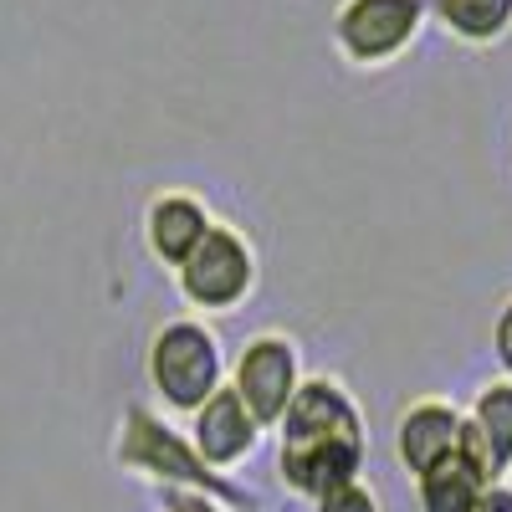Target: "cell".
<instances>
[{"label":"cell","instance_id":"cell-9","mask_svg":"<svg viewBox=\"0 0 512 512\" xmlns=\"http://www.w3.org/2000/svg\"><path fill=\"white\" fill-rule=\"evenodd\" d=\"M461 456H472L487 482H512V379L492 374L461 405Z\"/></svg>","mask_w":512,"mask_h":512},{"label":"cell","instance_id":"cell-11","mask_svg":"<svg viewBox=\"0 0 512 512\" xmlns=\"http://www.w3.org/2000/svg\"><path fill=\"white\" fill-rule=\"evenodd\" d=\"M425 11L466 52H497L512 36V0H425Z\"/></svg>","mask_w":512,"mask_h":512},{"label":"cell","instance_id":"cell-2","mask_svg":"<svg viewBox=\"0 0 512 512\" xmlns=\"http://www.w3.org/2000/svg\"><path fill=\"white\" fill-rule=\"evenodd\" d=\"M113 466L123 477H139L154 492L164 487H185V492H205L226 502L231 512H256V492L241 487L236 477H221L195 456V446L185 441L180 425H169V415H159L154 405L134 400L123 405L118 431H113Z\"/></svg>","mask_w":512,"mask_h":512},{"label":"cell","instance_id":"cell-16","mask_svg":"<svg viewBox=\"0 0 512 512\" xmlns=\"http://www.w3.org/2000/svg\"><path fill=\"white\" fill-rule=\"evenodd\" d=\"M477 512H512V482H487Z\"/></svg>","mask_w":512,"mask_h":512},{"label":"cell","instance_id":"cell-1","mask_svg":"<svg viewBox=\"0 0 512 512\" xmlns=\"http://www.w3.org/2000/svg\"><path fill=\"white\" fill-rule=\"evenodd\" d=\"M277 477L292 497L318 502L333 487L364 477L369 461V420L344 384V374H303L292 405L277 420Z\"/></svg>","mask_w":512,"mask_h":512},{"label":"cell","instance_id":"cell-14","mask_svg":"<svg viewBox=\"0 0 512 512\" xmlns=\"http://www.w3.org/2000/svg\"><path fill=\"white\" fill-rule=\"evenodd\" d=\"M492 359L502 369V379H512V292L497 303L492 313Z\"/></svg>","mask_w":512,"mask_h":512},{"label":"cell","instance_id":"cell-6","mask_svg":"<svg viewBox=\"0 0 512 512\" xmlns=\"http://www.w3.org/2000/svg\"><path fill=\"white\" fill-rule=\"evenodd\" d=\"M308 364H303V344L287 328H262L251 333L236 349V359H226V390L246 405V415L272 436L282 410L292 405L297 384H303Z\"/></svg>","mask_w":512,"mask_h":512},{"label":"cell","instance_id":"cell-13","mask_svg":"<svg viewBox=\"0 0 512 512\" xmlns=\"http://www.w3.org/2000/svg\"><path fill=\"white\" fill-rule=\"evenodd\" d=\"M313 512H384V502H379L374 482L359 477V482H349V487H333L328 497H318Z\"/></svg>","mask_w":512,"mask_h":512},{"label":"cell","instance_id":"cell-15","mask_svg":"<svg viewBox=\"0 0 512 512\" xmlns=\"http://www.w3.org/2000/svg\"><path fill=\"white\" fill-rule=\"evenodd\" d=\"M154 497H159V512H231L226 502L205 497V492H185V487H164Z\"/></svg>","mask_w":512,"mask_h":512},{"label":"cell","instance_id":"cell-8","mask_svg":"<svg viewBox=\"0 0 512 512\" xmlns=\"http://www.w3.org/2000/svg\"><path fill=\"white\" fill-rule=\"evenodd\" d=\"M185 441L195 446V456L210 466V472L231 477L236 466H246L256 451H262L267 431L246 415V405L231 390H216L190 420H185Z\"/></svg>","mask_w":512,"mask_h":512},{"label":"cell","instance_id":"cell-3","mask_svg":"<svg viewBox=\"0 0 512 512\" xmlns=\"http://www.w3.org/2000/svg\"><path fill=\"white\" fill-rule=\"evenodd\" d=\"M144 384L159 415L190 420L216 390H226V344L216 323L195 313L164 318L144 344Z\"/></svg>","mask_w":512,"mask_h":512},{"label":"cell","instance_id":"cell-7","mask_svg":"<svg viewBox=\"0 0 512 512\" xmlns=\"http://www.w3.org/2000/svg\"><path fill=\"white\" fill-rule=\"evenodd\" d=\"M216 210H210L205 195L185 190V185H169V190H154L144 200V216H139V241L149 251V262L175 272L185 256L200 246V236L210 231Z\"/></svg>","mask_w":512,"mask_h":512},{"label":"cell","instance_id":"cell-4","mask_svg":"<svg viewBox=\"0 0 512 512\" xmlns=\"http://www.w3.org/2000/svg\"><path fill=\"white\" fill-rule=\"evenodd\" d=\"M169 277H175L180 303L210 323V318H226V313L246 308L256 297V287H262V251H256L246 226L216 216L210 231L200 236V246Z\"/></svg>","mask_w":512,"mask_h":512},{"label":"cell","instance_id":"cell-10","mask_svg":"<svg viewBox=\"0 0 512 512\" xmlns=\"http://www.w3.org/2000/svg\"><path fill=\"white\" fill-rule=\"evenodd\" d=\"M461 451V405L446 395H415L395 415V461L400 472L415 482L420 472H431L436 461Z\"/></svg>","mask_w":512,"mask_h":512},{"label":"cell","instance_id":"cell-12","mask_svg":"<svg viewBox=\"0 0 512 512\" xmlns=\"http://www.w3.org/2000/svg\"><path fill=\"white\" fill-rule=\"evenodd\" d=\"M482 492H487V477L477 472V461L461 456V451L415 477V507L420 512H477Z\"/></svg>","mask_w":512,"mask_h":512},{"label":"cell","instance_id":"cell-5","mask_svg":"<svg viewBox=\"0 0 512 512\" xmlns=\"http://www.w3.org/2000/svg\"><path fill=\"white\" fill-rule=\"evenodd\" d=\"M425 26H431L425 0H338L328 21V41L344 67L384 72L420 47Z\"/></svg>","mask_w":512,"mask_h":512}]
</instances>
